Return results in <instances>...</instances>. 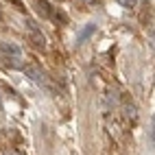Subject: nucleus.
I'll return each instance as SVG.
<instances>
[{"label": "nucleus", "mask_w": 155, "mask_h": 155, "mask_svg": "<svg viewBox=\"0 0 155 155\" xmlns=\"http://www.w3.org/2000/svg\"><path fill=\"white\" fill-rule=\"evenodd\" d=\"M33 44H35L37 48H44V46H46L44 35H42V33H33Z\"/></svg>", "instance_id": "nucleus-5"}, {"label": "nucleus", "mask_w": 155, "mask_h": 155, "mask_svg": "<svg viewBox=\"0 0 155 155\" xmlns=\"http://www.w3.org/2000/svg\"><path fill=\"white\" fill-rule=\"evenodd\" d=\"M22 70H24V74H28V77L33 79V81H37V83H44V77L39 74V72H37L35 68H31V66H24Z\"/></svg>", "instance_id": "nucleus-3"}, {"label": "nucleus", "mask_w": 155, "mask_h": 155, "mask_svg": "<svg viewBox=\"0 0 155 155\" xmlns=\"http://www.w3.org/2000/svg\"><path fill=\"white\" fill-rule=\"evenodd\" d=\"M125 7H136V0H120Z\"/></svg>", "instance_id": "nucleus-7"}, {"label": "nucleus", "mask_w": 155, "mask_h": 155, "mask_svg": "<svg viewBox=\"0 0 155 155\" xmlns=\"http://www.w3.org/2000/svg\"><path fill=\"white\" fill-rule=\"evenodd\" d=\"M0 50H2L5 55L13 57V59H20V55H22V50H20L15 44H9V42H2V44H0Z\"/></svg>", "instance_id": "nucleus-1"}, {"label": "nucleus", "mask_w": 155, "mask_h": 155, "mask_svg": "<svg viewBox=\"0 0 155 155\" xmlns=\"http://www.w3.org/2000/svg\"><path fill=\"white\" fill-rule=\"evenodd\" d=\"M37 9H39L46 18H55V13H57V11H53V7H50L46 0H37Z\"/></svg>", "instance_id": "nucleus-2"}, {"label": "nucleus", "mask_w": 155, "mask_h": 155, "mask_svg": "<svg viewBox=\"0 0 155 155\" xmlns=\"http://www.w3.org/2000/svg\"><path fill=\"white\" fill-rule=\"evenodd\" d=\"M11 2H13V5H15V7L20 9V11H22V9H24V5H22V2H20V0H11Z\"/></svg>", "instance_id": "nucleus-8"}, {"label": "nucleus", "mask_w": 155, "mask_h": 155, "mask_svg": "<svg viewBox=\"0 0 155 155\" xmlns=\"http://www.w3.org/2000/svg\"><path fill=\"white\" fill-rule=\"evenodd\" d=\"M151 138H155V120H153V131H151Z\"/></svg>", "instance_id": "nucleus-9"}, {"label": "nucleus", "mask_w": 155, "mask_h": 155, "mask_svg": "<svg viewBox=\"0 0 155 155\" xmlns=\"http://www.w3.org/2000/svg\"><path fill=\"white\" fill-rule=\"evenodd\" d=\"M26 26L31 28V33H39V26H37L35 20H26Z\"/></svg>", "instance_id": "nucleus-6"}, {"label": "nucleus", "mask_w": 155, "mask_h": 155, "mask_svg": "<svg viewBox=\"0 0 155 155\" xmlns=\"http://www.w3.org/2000/svg\"><path fill=\"white\" fill-rule=\"evenodd\" d=\"M92 33H94V24H90L87 28H83V31H81V33H79V37H77V42H83V39H87Z\"/></svg>", "instance_id": "nucleus-4"}]
</instances>
